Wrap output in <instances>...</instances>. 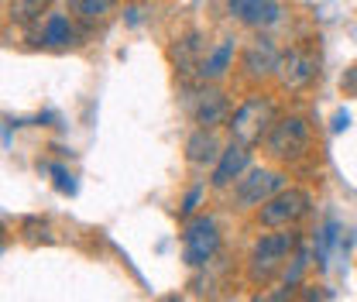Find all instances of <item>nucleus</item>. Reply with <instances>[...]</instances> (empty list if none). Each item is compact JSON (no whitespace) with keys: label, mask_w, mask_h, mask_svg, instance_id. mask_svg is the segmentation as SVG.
I'll list each match as a JSON object with an SVG mask.
<instances>
[{"label":"nucleus","mask_w":357,"mask_h":302,"mask_svg":"<svg viewBox=\"0 0 357 302\" xmlns=\"http://www.w3.org/2000/svg\"><path fill=\"white\" fill-rule=\"evenodd\" d=\"M299 251V230L292 227H282V230H271V234H261L251 248V258H248V275L255 285H265L271 282L282 264Z\"/></svg>","instance_id":"obj_1"},{"label":"nucleus","mask_w":357,"mask_h":302,"mask_svg":"<svg viewBox=\"0 0 357 302\" xmlns=\"http://www.w3.org/2000/svg\"><path fill=\"white\" fill-rule=\"evenodd\" d=\"M275 124V103L268 100V96H251V100H244L234 114H230V121H227V128H230V137L234 141H241V144H258L261 137H268V130Z\"/></svg>","instance_id":"obj_2"},{"label":"nucleus","mask_w":357,"mask_h":302,"mask_svg":"<svg viewBox=\"0 0 357 302\" xmlns=\"http://www.w3.org/2000/svg\"><path fill=\"white\" fill-rule=\"evenodd\" d=\"M310 124H306V117H299V114H289V117H278L271 130H268L265 137V148L271 158H278V162H299L306 151H310Z\"/></svg>","instance_id":"obj_3"},{"label":"nucleus","mask_w":357,"mask_h":302,"mask_svg":"<svg viewBox=\"0 0 357 302\" xmlns=\"http://www.w3.org/2000/svg\"><path fill=\"white\" fill-rule=\"evenodd\" d=\"M220 251V230L213 216H189L182 230V261L189 268H203Z\"/></svg>","instance_id":"obj_4"},{"label":"nucleus","mask_w":357,"mask_h":302,"mask_svg":"<svg viewBox=\"0 0 357 302\" xmlns=\"http://www.w3.org/2000/svg\"><path fill=\"white\" fill-rule=\"evenodd\" d=\"M312 210V196L306 189H296V186H285L282 192H275L261 206V223L271 230H282V227H296L303 216H310Z\"/></svg>","instance_id":"obj_5"},{"label":"nucleus","mask_w":357,"mask_h":302,"mask_svg":"<svg viewBox=\"0 0 357 302\" xmlns=\"http://www.w3.org/2000/svg\"><path fill=\"white\" fill-rule=\"evenodd\" d=\"M285 189V175L271 172V169H251L237 179V189H234V203L237 210H251V206H265L275 192Z\"/></svg>","instance_id":"obj_6"},{"label":"nucleus","mask_w":357,"mask_h":302,"mask_svg":"<svg viewBox=\"0 0 357 302\" xmlns=\"http://www.w3.org/2000/svg\"><path fill=\"white\" fill-rule=\"evenodd\" d=\"M278 62H282V52H278V45L271 38H255L241 55V69H244L248 80L278 76Z\"/></svg>","instance_id":"obj_7"},{"label":"nucleus","mask_w":357,"mask_h":302,"mask_svg":"<svg viewBox=\"0 0 357 302\" xmlns=\"http://www.w3.org/2000/svg\"><path fill=\"white\" fill-rule=\"evenodd\" d=\"M189 114H192V121H196L199 128L217 130L220 124L230 121V103H227V96H223L217 86H206V89H199V93L192 96Z\"/></svg>","instance_id":"obj_8"},{"label":"nucleus","mask_w":357,"mask_h":302,"mask_svg":"<svg viewBox=\"0 0 357 302\" xmlns=\"http://www.w3.org/2000/svg\"><path fill=\"white\" fill-rule=\"evenodd\" d=\"M316 76V59L303 48H285L282 62H278V80L285 89H303L306 83H312Z\"/></svg>","instance_id":"obj_9"},{"label":"nucleus","mask_w":357,"mask_h":302,"mask_svg":"<svg viewBox=\"0 0 357 302\" xmlns=\"http://www.w3.org/2000/svg\"><path fill=\"white\" fill-rule=\"evenodd\" d=\"M206 52L210 48H203V35L199 31H189V35L176 38V45L169 48V59H172L178 76H192V73L199 76V66H203Z\"/></svg>","instance_id":"obj_10"},{"label":"nucleus","mask_w":357,"mask_h":302,"mask_svg":"<svg viewBox=\"0 0 357 302\" xmlns=\"http://www.w3.org/2000/svg\"><path fill=\"white\" fill-rule=\"evenodd\" d=\"M248 165H251V148L241 144V141H230L223 148L220 162L213 165V189H227L234 179H241L248 172Z\"/></svg>","instance_id":"obj_11"},{"label":"nucleus","mask_w":357,"mask_h":302,"mask_svg":"<svg viewBox=\"0 0 357 302\" xmlns=\"http://www.w3.org/2000/svg\"><path fill=\"white\" fill-rule=\"evenodd\" d=\"M220 141L210 128H196L185 137V162L196 165V169H206V165H217L220 162Z\"/></svg>","instance_id":"obj_12"},{"label":"nucleus","mask_w":357,"mask_h":302,"mask_svg":"<svg viewBox=\"0 0 357 302\" xmlns=\"http://www.w3.org/2000/svg\"><path fill=\"white\" fill-rule=\"evenodd\" d=\"M230 62H234V38H223L217 48L206 52V59H203V66H199V80H210V83H213V80L227 76Z\"/></svg>","instance_id":"obj_13"},{"label":"nucleus","mask_w":357,"mask_h":302,"mask_svg":"<svg viewBox=\"0 0 357 302\" xmlns=\"http://www.w3.org/2000/svg\"><path fill=\"white\" fill-rule=\"evenodd\" d=\"M237 21L248 24V28H271V24L282 21V3L278 0H255Z\"/></svg>","instance_id":"obj_14"},{"label":"nucleus","mask_w":357,"mask_h":302,"mask_svg":"<svg viewBox=\"0 0 357 302\" xmlns=\"http://www.w3.org/2000/svg\"><path fill=\"white\" fill-rule=\"evenodd\" d=\"M42 45L45 48H62V45H69L76 38V28H73V21L66 17V14H48V21L42 24Z\"/></svg>","instance_id":"obj_15"},{"label":"nucleus","mask_w":357,"mask_h":302,"mask_svg":"<svg viewBox=\"0 0 357 302\" xmlns=\"http://www.w3.org/2000/svg\"><path fill=\"white\" fill-rule=\"evenodd\" d=\"M340 234H344V227H340L337 220H330V223L319 230V237H316V258H319V264H326L330 251L340 244Z\"/></svg>","instance_id":"obj_16"},{"label":"nucleus","mask_w":357,"mask_h":302,"mask_svg":"<svg viewBox=\"0 0 357 302\" xmlns=\"http://www.w3.org/2000/svg\"><path fill=\"white\" fill-rule=\"evenodd\" d=\"M306 264H310V255H306V251L299 248V251L292 255V268H285V275H282V292H285V296L299 292V278H303Z\"/></svg>","instance_id":"obj_17"},{"label":"nucleus","mask_w":357,"mask_h":302,"mask_svg":"<svg viewBox=\"0 0 357 302\" xmlns=\"http://www.w3.org/2000/svg\"><path fill=\"white\" fill-rule=\"evenodd\" d=\"M114 7H117V0H76V3H73V10H76L83 21H100V17H107Z\"/></svg>","instance_id":"obj_18"},{"label":"nucleus","mask_w":357,"mask_h":302,"mask_svg":"<svg viewBox=\"0 0 357 302\" xmlns=\"http://www.w3.org/2000/svg\"><path fill=\"white\" fill-rule=\"evenodd\" d=\"M52 0H10V17L14 21H35V17H42V10L48 7Z\"/></svg>","instance_id":"obj_19"},{"label":"nucleus","mask_w":357,"mask_h":302,"mask_svg":"<svg viewBox=\"0 0 357 302\" xmlns=\"http://www.w3.org/2000/svg\"><path fill=\"white\" fill-rule=\"evenodd\" d=\"M48 172L55 175V189H59L62 196H73V192H76V179H73V172H69L66 165H48Z\"/></svg>","instance_id":"obj_20"},{"label":"nucleus","mask_w":357,"mask_h":302,"mask_svg":"<svg viewBox=\"0 0 357 302\" xmlns=\"http://www.w3.org/2000/svg\"><path fill=\"white\" fill-rule=\"evenodd\" d=\"M199 199H203V186H192V189H189V192H185V199H182V206H178V213L185 216V220H189V216L196 213V210H199Z\"/></svg>","instance_id":"obj_21"},{"label":"nucleus","mask_w":357,"mask_h":302,"mask_svg":"<svg viewBox=\"0 0 357 302\" xmlns=\"http://www.w3.org/2000/svg\"><path fill=\"white\" fill-rule=\"evenodd\" d=\"M299 302H323V292L316 285H306V289H299Z\"/></svg>","instance_id":"obj_22"},{"label":"nucleus","mask_w":357,"mask_h":302,"mask_svg":"<svg viewBox=\"0 0 357 302\" xmlns=\"http://www.w3.org/2000/svg\"><path fill=\"white\" fill-rule=\"evenodd\" d=\"M223 3L230 7V14H234V17H241V14H244V10H248L255 0H223Z\"/></svg>","instance_id":"obj_23"},{"label":"nucleus","mask_w":357,"mask_h":302,"mask_svg":"<svg viewBox=\"0 0 357 302\" xmlns=\"http://www.w3.org/2000/svg\"><path fill=\"white\" fill-rule=\"evenodd\" d=\"M347 124H351V117H347V114H337V117H333V130H344Z\"/></svg>","instance_id":"obj_24"},{"label":"nucleus","mask_w":357,"mask_h":302,"mask_svg":"<svg viewBox=\"0 0 357 302\" xmlns=\"http://www.w3.org/2000/svg\"><path fill=\"white\" fill-rule=\"evenodd\" d=\"M141 21V10L137 7H128V24H137Z\"/></svg>","instance_id":"obj_25"},{"label":"nucleus","mask_w":357,"mask_h":302,"mask_svg":"<svg viewBox=\"0 0 357 302\" xmlns=\"http://www.w3.org/2000/svg\"><path fill=\"white\" fill-rule=\"evenodd\" d=\"M158 302H182V299H178V296H162Z\"/></svg>","instance_id":"obj_26"},{"label":"nucleus","mask_w":357,"mask_h":302,"mask_svg":"<svg viewBox=\"0 0 357 302\" xmlns=\"http://www.w3.org/2000/svg\"><path fill=\"white\" fill-rule=\"evenodd\" d=\"M69 3H76V0H69Z\"/></svg>","instance_id":"obj_27"}]
</instances>
